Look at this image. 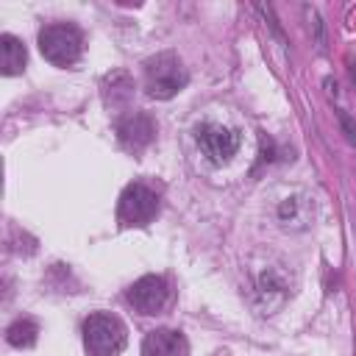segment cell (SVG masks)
<instances>
[{"mask_svg":"<svg viewBox=\"0 0 356 356\" xmlns=\"http://www.w3.org/2000/svg\"><path fill=\"white\" fill-rule=\"evenodd\" d=\"M128 342V331L120 317L95 312L83 320V348L89 356H120Z\"/></svg>","mask_w":356,"mask_h":356,"instance_id":"cell-1","label":"cell"},{"mask_svg":"<svg viewBox=\"0 0 356 356\" xmlns=\"http://www.w3.org/2000/svg\"><path fill=\"white\" fill-rule=\"evenodd\" d=\"M186 67L175 53H159L145 61V92L156 100H170L186 86Z\"/></svg>","mask_w":356,"mask_h":356,"instance_id":"cell-2","label":"cell"},{"mask_svg":"<svg viewBox=\"0 0 356 356\" xmlns=\"http://www.w3.org/2000/svg\"><path fill=\"white\" fill-rule=\"evenodd\" d=\"M39 53L56 67H72L83 53V33L67 22L44 25L39 31Z\"/></svg>","mask_w":356,"mask_h":356,"instance_id":"cell-3","label":"cell"},{"mask_svg":"<svg viewBox=\"0 0 356 356\" xmlns=\"http://www.w3.org/2000/svg\"><path fill=\"white\" fill-rule=\"evenodd\" d=\"M159 211V197L153 189H147L145 184H131L122 189L120 195V206H117V220L128 228L134 225H147Z\"/></svg>","mask_w":356,"mask_h":356,"instance_id":"cell-4","label":"cell"},{"mask_svg":"<svg viewBox=\"0 0 356 356\" xmlns=\"http://www.w3.org/2000/svg\"><path fill=\"white\" fill-rule=\"evenodd\" d=\"M195 139H197V147L203 150V156L211 164H225L239 150V134L234 128L220 125V122H203V125H197L195 128Z\"/></svg>","mask_w":356,"mask_h":356,"instance_id":"cell-5","label":"cell"},{"mask_svg":"<svg viewBox=\"0 0 356 356\" xmlns=\"http://www.w3.org/2000/svg\"><path fill=\"white\" fill-rule=\"evenodd\" d=\"M125 298L139 314H159L170 300V286L161 275H142L128 286Z\"/></svg>","mask_w":356,"mask_h":356,"instance_id":"cell-6","label":"cell"},{"mask_svg":"<svg viewBox=\"0 0 356 356\" xmlns=\"http://www.w3.org/2000/svg\"><path fill=\"white\" fill-rule=\"evenodd\" d=\"M117 136H120L122 147L142 153L156 136V122L145 111H131V114L117 120Z\"/></svg>","mask_w":356,"mask_h":356,"instance_id":"cell-7","label":"cell"},{"mask_svg":"<svg viewBox=\"0 0 356 356\" xmlns=\"http://www.w3.org/2000/svg\"><path fill=\"white\" fill-rule=\"evenodd\" d=\"M289 298V284L286 278L275 270V267H264L256 275V300L261 314H273L278 306H284V300Z\"/></svg>","mask_w":356,"mask_h":356,"instance_id":"cell-8","label":"cell"},{"mask_svg":"<svg viewBox=\"0 0 356 356\" xmlns=\"http://www.w3.org/2000/svg\"><path fill=\"white\" fill-rule=\"evenodd\" d=\"M142 356H189V342L181 331L156 328L142 339Z\"/></svg>","mask_w":356,"mask_h":356,"instance_id":"cell-9","label":"cell"},{"mask_svg":"<svg viewBox=\"0 0 356 356\" xmlns=\"http://www.w3.org/2000/svg\"><path fill=\"white\" fill-rule=\"evenodd\" d=\"M278 220H281L286 228H295V231L306 228L309 220H312V197L303 195V192H295V195L284 197V200L278 203Z\"/></svg>","mask_w":356,"mask_h":356,"instance_id":"cell-10","label":"cell"},{"mask_svg":"<svg viewBox=\"0 0 356 356\" xmlns=\"http://www.w3.org/2000/svg\"><path fill=\"white\" fill-rule=\"evenodd\" d=\"M25 61H28L25 44L17 36L3 33L0 36V72L3 75H19L25 70Z\"/></svg>","mask_w":356,"mask_h":356,"instance_id":"cell-11","label":"cell"},{"mask_svg":"<svg viewBox=\"0 0 356 356\" xmlns=\"http://www.w3.org/2000/svg\"><path fill=\"white\" fill-rule=\"evenodd\" d=\"M36 337H39V325L31 317H19L6 328V342L14 348H31L36 345Z\"/></svg>","mask_w":356,"mask_h":356,"instance_id":"cell-12","label":"cell"},{"mask_svg":"<svg viewBox=\"0 0 356 356\" xmlns=\"http://www.w3.org/2000/svg\"><path fill=\"white\" fill-rule=\"evenodd\" d=\"M337 120H339V125H342V131H345L348 142H350V145H356V122H353L345 111H337Z\"/></svg>","mask_w":356,"mask_h":356,"instance_id":"cell-13","label":"cell"}]
</instances>
